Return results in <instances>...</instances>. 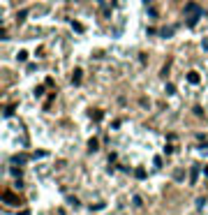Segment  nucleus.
<instances>
[{
	"mask_svg": "<svg viewBox=\"0 0 208 215\" xmlns=\"http://www.w3.org/2000/svg\"><path fill=\"white\" fill-rule=\"evenodd\" d=\"M19 215H30V213H28V210H23V213H19Z\"/></svg>",
	"mask_w": 208,
	"mask_h": 215,
	"instance_id": "obj_15",
	"label": "nucleus"
},
{
	"mask_svg": "<svg viewBox=\"0 0 208 215\" xmlns=\"http://www.w3.org/2000/svg\"><path fill=\"white\" fill-rule=\"evenodd\" d=\"M134 176H136L139 180H143V178H146V169H143V167H139V169L134 171Z\"/></svg>",
	"mask_w": 208,
	"mask_h": 215,
	"instance_id": "obj_6",
	"label": "nucleus"
},
{
	"mask_svg": "<svg viewBox=\"0 0 208 215\" xmlns=\"http://www.w3.org/2000/svg\"><path fill=\"white\" fill-rule=\"evenodd\" d=\"M190 176H192V178H190V183H197V176H199V167H197V164L192 167V173H190Z\"/></svg>",
	"mask_w": 208,
	"mask_h": 215,
	"instance_id": "obj_5",
	"label": "nucleus"
},
{
	"mask_svg": "<svg viewBox=\"0 0 208 215\" xmlns=\"http://www.w3.org/2000/svg\"><path fill=\"white\" fill-rule=\"evenodd\" d=\"M88 148H90V150H97V139H90V146Z\"/></svg>",
	"mask_w": 208,
	"mask_h": 215,
	"instance_id": "obj_8",
	"label": "nucleus"
},
{
	"mask_svg": "<svg viewBox=\"0 0 208 215\" xmlns=\"http://www.w3.org/2000/svg\"><path fill=\"white\" fill-rule=\"evenodd\" d=\"M72 26H74V30H76V32H81V30H83V26H81V23H76V21H74Z\"/></svg>",
	"mask_w": 208,
	"mask_h": 215,
	"instance_id": "obj_12",
	"label": "nucleus"
},
{
	"mask_svg": "<svg viewBox=\"0 0 208 215\" xmlns=\"http://www.w3.org/2000/svg\"><path fill=\"white\" fill-rule=\"evenodd\" d=\"M173 176H176V180H185V178H183V176H185V173H183V169H178V171L173 173Z\"/></svg>",
	"mask_w": 208,
	"mask_h": 215,
	"instance_id": "obj_7",
	"label": "nucleus"
},
{
	"mask_svg": "<svg viewBox=\"0 0 208 215\" xmlns=\"http://www.w3.org/2000/svg\"><path fill=\"white\" fill-rule=\"evenodd\" d=\"M203 204H206V199H203V197H201V199H197V208H203Z\"/></svg>",
	"mask_w": 208,
	"mask_h": 215,
	"instance_id": "obj_13",
	"label": "nucleus"
},
{
	"mask_svg": "<svg viewBox=\"0 0 208 215\" xmlns=\"http://www.w3.org/2000/svg\"><path fill=\"white\" fill-rule=\"evenodd\" d=\"M187 81L190 83H199V72H187Z\"/></svg>",
	"mask_w": 208,
	"mask_h": 215,
	"instance_id": "obj_4",
	"label": "nucleus"
},
{
	"mask_svg": "<svg viewBox=\"0 0 208 215\" xmlns=\"http://www.w3.org/2000/svg\"><path fill=\"white\" fill-rule=\"evenodd\" d=\"M166 93H169V95H173V93H176V88H173L171 83H166Z\"/></svg>",
	"mask_w": 208,
	"mask_h": 215,
	"instance_id": "obj_10",
	"label": "nucleus"
},
{
	"mask_svg": "<svg viewBox=\"0 0 208 215\" xmlns=\"http://www.w3.org/2000/svg\"><path fill=\"white\" fill-rule=\"evenodd\" d=\"M201 14H203V9L197 5V2H190V5L185 7V16H187V26L190 28H194L197 26V21L201 19Z\"/></svg>",
	"mask_w": 208,
	"mask_h": 215,
	"instance_id": "obj_1",
	"label": "nucleus"
},
{
	"mask_svg": "<svg viewBox=\"0 0 208 215\" xmlns=\"http://www.w3.org/2000/svg\"><path fill=\"white\" fill-rule=\"evenodd\" d=\"M160 35H162V37H171V30H169V28H164V30H162Z\"/></svg>",
	"mask_w": 208,
	"mask_h": 215,
	"instance_id": "obj_11",
	"label": "nucleus"
},
{
	"mask_svg": "<svg viewBox=\"0 0 208 215\" xmlns=\"http://www.w3.org/2000/svg\"><path fill=\"white\" fill-rule=\"evenodd\" d=\"M23 162H26L23 158H12V164H23Z\"/></svg>",
	"mask_w": 208,
	"mask_h": 215,
	"instance_id": "obj_9",
	"label": "nucleus"
},
{
	"mask_svg": "<svg viewBox=\"0 0 208 215\" xmlns=\"http://www.w3.org/2000/svg\"><path fill=\"white\" fill-rule=\"evenodd\" d=\"M81 79H83V72H81V69H76V72H74V76H72V83L79 86V83H81Z\"/></svg>",
	"mask_w": 208,
	"mask_h": 215,
	"instance_id": "obj_2",
	"label": "nucleus"
},
{
	"mask_svg": "<svg viewBox=\"0 0 208 215\" xmlns=\"http://www.w3.org/2000/svg\"><path fill=\"white\" fill-rule=\"evenodd\" d=\"M2 201H5V204H16V197H14V192H5Z\"/></svg>",
	"mask_w": 208,
	"mask_h": 215,
	"instance_id": "obj_3",
	"label": "nucleus"
},
{
	"mask_svg": "<svg viewBox=\"0 0 208 215\" xmlns=\"http://www.w3.org/2000/svg\"><path fill=\"white\" fill-rule=\"evenodd\" d=\"M199 150H201V153H208V143H201V146H199Z\"/></svg>",
	"mask_w": 208,
	"mask_h": 215,
	"instance_id": "obj_14",
	"label": "nucleus"
}]
</instances>
